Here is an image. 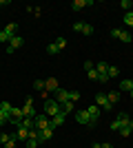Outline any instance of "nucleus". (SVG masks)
Instances as JSON below:
<instances>
[{"label": "nucleus", "mask_w": 133, "mask_h": 148, "mask_svg": "<svg viewBox=\"0 0 133 148\" xmlns=\"http://www.w3.org/2000/svg\"><path fill=\"white\" fill-rule=\"evenodd\" d=\"M58 113H62V106L58 104L56 99L53 97H49V99H44V115H47V117H56Z\"/></svg>", "instance_id": "1"}, {"label": "nucleus", "mask_w": 133, "mask_h": 148, "mask_svg": "<svg viewBox=\"0 0 133 148\" xmlns=\"http://www.w3.org/2000/svg\"><path fill=\"white\" fill-rule=\"evenodd\" d=\"M95 71H98V75H100V82H109V64L104 60H100L98 64H95Z\"/></svg>", "instance_id": "2"}, {"label": "nucleus", "mask_w": 133, "mask_h": 148, "mask_svg": "<svg viewBox=\"0 0 133 148\" xmlns=\"http://www.w3.org/2000/svg\"><path fill=\"white\" fill-rule=\"evenodd\" d=\"M49 122L51 119L44 115V113H40V115H36L33 117V124H36V130H42V128H49Z\"/></svg>", "instance_id": "3"}, {"label": "nucleus", "mask_w": 133, "mask_h": 148, "mask_svg": "<svg viewBox=\"0 0 133 148\" xmlns=\"http://www.w3.org/2000/svg\"><path fill=\"white\" fill-rule=\"evenodd\" d=\"M95 106H100V108H104V111H111V108H113V104L107 99L104 93H98V95H95Z\"/></svg>", "instance_id": "4"}, {"label": "nucleus", "mask_w": 133, "mask_h": 148, "mask_svg": "<svg viewBox=\"0 0 133 148\" xmlns=\"http://www.w3.org/2000/svg\"><path fill=\"white\" fill-rule=\"evenodd\" d=\"M25 44V38H20V36H13L11 40H9V47H7V53H13L16 49H20Z\"/></svg>", "instance_id": "5"}, {"label": "nucleus", "mask_w": 133, "mask_h": 148, "mask_svg": "<svg viewBox=\"0 0 133 148\" xmlns=\"http://www.w3.org/2000/svg\"><path fill=\"white\" fill-rule=\"evenodd\" d=\"M111 36L118 38L120 42H133V40H131V33H129V31H124V29H113V31H111Z\"/></svg>", "instance_id": "6"}, {"label": "nucleus", "mask_w": 133, "mask_h": 148, "mask_svg": "<svg viewBox=\"0 0 133 148\" xmlns=\"http://www.w3.org/2000/svg\"><path fill=\"white\" fill-rule=\"evenodd\" d=\"M87 113H89V117H91V124H89V126H95V124H98V117H100V106L91 104L87 108Z\"/></svg>", "instance_id": "7"}, {"label": "nucleus", "mask_w": 133, "mask_h": 148, "mask_svg": "<svg viewBox=\"0 0 133 148\" xmlns=\"http://www.w3.org/2000/svg\"><path fill=\"white\" fill-rule=\"evenodd\" d=\"M69 95H71V91H64V88H58V91H56V97H53V99H56L58 104L62 106V104H67V102H69Z\"/></svg>", "instance_id": "8"}, {"label": "nucleus", "mask_w": 133, "mask_h": 148, "mask_svg": "<svg viewBox=\"0 0 133 148\" xmlns=\"http://www.w3.org/2000/svg\"><path fill=\"white\" fill-rule=\"evenodd\" d=\"M76 122L78 124H91V117H89V113H87V108H82V111H76Z\"/></svg>", "instance_id": "9"}, {"label": "nucleus", "mask_w": 133, "mask_h": 148, "mask_svg": "<svg viewBox=\"0 0 133 148\" xmlns=\"http://www.w3.org/2000/svg\"><path fill=\"white\" fill-rule=\"evenodd\" d=\"M64 119H67V113H58L56 117H51L49 126H51V128H58V126H62V124H64Z\"/></svg>", "instance_id": "10"}, {"label": "nucleus", "mask_w": 133, "mask_h": 148, "mask_svg": "<svg viewBox=\"0 0 133 148\" xmlns=\"http://www.w3.org/2000/svg\"><path fill=\"white\" fill-rule=\"evenodd\" d=\"M44 88H47L49 93H56L58 88H60V84H58L56 77H47V80H44Z\"/></svg>", "instance_id": "11"}, {"label": "nucleus", "mask_w": 133, "mask_h": 148, "mask_svg": "<svg viewBox=\"0 0 133 148\" xmlns=\"http://www.w3.org/2000/svg\"><path fill=\"white\" fill-rule=\"evenodd\" d=\"M51 137H53V128H51V126H49V128L38 130V139H40V142H49Z\"/></svg>", "instance_id": "12"}, {"label": "nucleus", "mask_w": 133, "mask_h": 148, "mask_svg": "<svg viewBox=\"0 0 133 148\" xmlns=\"http://www.w3.org/2000/svg\"><path fill=\"white\" fill-rule=\"evenodd\" d=\"M16 139H22V142H27V139H29V128H25V126H18V128H16Z\"/></svg>", "instance_id": "13"}, {"label": "nucleus", "mask_w": 133, "mask_h": 148, "mask_svg": "<svg viewBox=\"0 0 133 148\" xmlns=\"http://www.w3.org/2000/svg\"><path fill=\"white\" fill-rule=\"evenodd\" d=\"M22 113H25V117H36V111H33L31 99H27V102H25V108H22Z\"/></svg>", "instance_id": "14"}, {"label": "nucleus", "mask_w": 133, "mask_h": 148, "mask_svg": "<svg viewBox=\"0 0 133 148\" xmlns=\"http://www.w3.org/2000/svg\"><path fill=\"white\" fill-rule=\"evenodd\" d=\"M91 5V0H73V5H71V9L73 11H80V9H84V7Z\"/></svg>", "instance_id": "15"}, {"label": "nucleus", "mask_w": 133, "mask_h": 148, "mask_svg": "<svg viewBox=\"0 0 133 148\" xmlns=\"http://www.w3.org/2000/svg\"><path fill=\"white\" fill-rule=\"evenodd\" d=\"M20 126H25V128H29V130H36L33 117H22V119H20Z\"/></svg>", "instance_id": "16"}, {"label": "nucleus", "mask_w": 133, "mask_h": 148, "mask_svg": "<svg viewBox=\"0 0 133 148\" xmlns=\"http://www.w3.org/2000/svg\"><path fill=\"white\" fill-rule=\"evenodd\" d=\"M13 108H16V106H11V104H9V102H0V111H2V113H7L9 117H11Z\"/></svg>", "instance_id": "17"}, {"label": "nucleus", "mask_w": 133, "mask_h": 148, "mask_svg": "<svg viewBox=\"0 0 133 148\" xmlns=\"http://www.w3.org/2000/svg\"><path fill=\"white\" fill-rule=\"evenodd\" d=\"M131 88H133V80H122V84H120V91H127V93H131Z\"/></svg>", "instance_id": "18"}, {"label": "nucleus", "mask_w": 133, "mask_h": 148, "mask_svg": "<svg viewBox=\"0 0 133 148\" xmlns=\"http://www.w3.org/2000/svg\"><path fill=\"white\" fill-rule=\"evenodd\" d=\"M87 77H89V80H93V82H100V75H98L95 66H93V69H89V71H87Z\"/></svg>", "instance_id": "19"}, {"label": "nucleus", "mask_w": 133, "mask_h": 148, "mask_svg": "<svg viewBox=\"0 0 133 148\" xmlns=\"http://www.w3.org/2000/svg\"><path fill=\"white\" fill-rule=\"evenodd\" d=\"M118 119H120V128H122V126H129V122H131V117H129L127 113H120Z\"/></svg>", "instance_id": "20"}, {"label": "nucleus", "mask_w": 133, "mask_h": 148, "mask_svg": "<svg viewBox=\"0 0 133 148\" xmlns=\"http://www.w3.org/2000/svg\"><path fill=\"white\" fill-rule=\"evenodd\" d=\"M107 99L111 102V104H115V102L120 99V93H118V91H111V93H107Z\"/></svg>", "instance_id": "21"}, {"label": "nucleus", "mask_w": 133, "mask_h": 148, "mask_svg": "<svg viewBox=\"0 0 133 148\" xmlns=\"http://www.w3.org/2000/svg\"><path fill=\"white\" fill-rule=\"evenodd\" d=\"M5 31L13 38V36H16V31H18V25H16V22H11V25H7V27H5Z\"/></svg>", "instance_id": "22"}, {"label": "nucleus", "mask_w": 133, "mask_h": 148, "mask_svg": "<svg viewBox=\"0 0 133 148\" xmlns=\"http://www.w3.org/2000/svg\"><path fill=\"white\" fill-rule=\"evenodd\" d=\"M47 53H49V56H56V53H60V49L56 47V42H49V47H47Z\"/></svg>", "instance_id": "23"}, {"label": "nucleus", "mask_w": 133, "mask_h": 148, "mask_svg": "<svg viewBox=\"0 0 133 148\" xmlns=\"http://www.w3.org/2000/svg\"><path fill=\"white\" fill-rule=\"evenodd\" d=\"M124 25H127V27H133V11H127V13H124Z\"/></svg>", "instance_id": "24"}, {"label": "nucleus", "mask_w": 133, "mask_h": 148, "mask_svg": "<svg viewBox=\"0 0 133 148\" xmlns=\"http://www.w3.org/2000/svg\"><path fill=\"white\" fill-rule=\"evenodd\" d=\"M76 102H67V104H62V113H73V108H76Z\"/></svg>", "instance_id": "25"}, {"label": "nucleus", "mask_w": 133, "mask_h": 148, "mask_svg": "<svg viewBox=\"0 0 133 148\" xmlns=\"http://www.w3.org/2000/svg\"><path fill=\"white\" fill-rule=\"evenodd\" d=\"M107 73H109V80H111V77H118L120 69H118V66H109V71H107Z\"/></svg>", "instance_id": "26"}, {"label": "nucleus", "mask_w": 133, "mask_h": 148, "mask_svg": "<svg viewBox=\"0 0 133 148\" xmlns=\"http://www.w3.org/2000/svg\"><path fill=\"white\" fill-rule=\"evenodd\" d=\"M120 7H122V9H124V11H131L133 2H131V0H122V2H120Z\"/></svg>", "instance_id": "27"}, {"label": "nucleus", "mask_w": 133, "mask_h": 148, "mask_svg": "<svg viewBox=\"0 0 133 148\" xmlns=\"http://www.w3.org/2000/svg\"><path fill=\"white\" fill-rule=\"evenodd\" d=\"M82 33H84V36H91V33H93V25H87V22H84V27H82Z\"/></svg>", "instance_id": "28"}, {"label": "nucleus", "mask_w": 133, "mask_h": 148, "mask_svg": "<svg viewBox=\"0 0 133 148\" xmlns=\"http://www.w3.org/2000/svg\"><path fill=\"white\" fill-rule=\"evenodd\" d=\"M33 88L36 91H44V80H36L33 82Z\"/></svg>", "instance_id": "29"}, {"label": "nucleus", "mask_w": 133, "mask_h": 148, "mask_svg": "<svg viewBox=\"0 0 133 148\" xmlns=\"http://www.w3.org/2000/svg\"><path fill=\"white\" fill-rule=\"evenodd\" d=\"M9 40H11V36H9V33L2 29V31H0V42H9Z\"/></svg>", "instance_id": "30"}, {"label": "nucleus", "mask_w": 133, "mask_h": 148, "mask_svg": "<svg viewBox=\"0 0 133 148\" xmlns=\"http://www.w3.org/2000/svg\"><path fill=\"white\" fill-rule=\"evenodd\" d=\"M56 47H58L60 51H62L64 47H67V40H64V38H58V40H56Z\"/></svg>", "instance_id": "31"}, {"label": "nucleus", "mask_w": 133, "mask_h": 148, "mask_svg": "<svg viewBox=\"0 0 133 148\" xmlns=\"http://www.w3.org/2000/svg\"><path fill=\"white\" fill-rule=\"evenodd\" d=\"M118 133H120L122 137H129V135H131V128H129V126H122V128L118 130Z\"/></svg>", "instance_id": "32"}, {"label": "nucleus", "mask_w": 133, "mask_h": 148, "mask_svg": "<svg viewBox=\"0 0 133 148\" xmlns=\"http://www.w3.org/2000/svg\"><path fill=\"white\" fill-rule=\"evenodd\" d=\"M80 99V93L78 91H71V95H69V102H78Z\"/></svg>", "instance_id": "33"}, {"label": "nucleus", "mask_w": 133, "mask_h": 148, "mask_svg": "<svg viewBox=\"0 0 133 148\" xmlns=\"http://www.w3.org/2000/svg\"><path fill=\"white\" fill-rule=\"evenodd\" d=\"M11 139V135H7V133H0V144H7Z\"/></svg>", "instance_id": "34"}, {"label": "nucleus", "mask_w": 133, "mask_h": 148, "mask_svg": "<svg viewBox=\"0 0 133 148\" xmlns=\"http://www.w3.org/2000/svg\"><path fill=\"white\" fill-rule=\"evenodd\" d=\"M7 122H9V115L0 111V126H2V124H7Z\"/></svg>", "instance_id": "35"}, {"label": "nucleus", "mask_w": 133, "mask_h": 148, "mask_svg": "<svg viewBox=\"0 0 133 148\" xmlns=\"http://www.w3.org/2000/svg\"><path fill=\"white\" fill-rule=\"evenodd\" d=\"M111 130H120V119H118V117L111 122Z\"/></svg>", "instance_id": "36"}, {"label": "nucleus", "mask_w": 133, "mask_h": 148, "mask_svg": "<svg viewBox=\"0 0 133 148\" xmlns=\"http://www.w3.org/2000/svg\"><path fill=\"white\" fill-rule=\"evenodd\" d=\"M82 27H84V22H76V25H73V31H78V33H82Z\"/></svg>", "instance_id": "37"}, {"label": "nucleus", "mask_w": 133, "mask_h": 148, "mask_svg": "<svg viewBox=\"0 0 133 148\" xmlns=\"http://www.w3.org/2000/svg\"><path fill=\"white\" fill-rule=\"evenodd\" d=\"M5 148H16V139H9V142L5 144Z\"/></svg>", "instance_id": "38"}, {"label": "nucleus", "mask_w": 133, "mask_h": 148, "mask_svg": "<svg viewBox=\"0 0 133 148\" xmlns=\"http://www.w3.org/2000/svg\"><path fill=\"white\" fill-rule=\"evenodd\" d=\"M93 66H95L93 62H84V71H89V69H93Z\"/></svg>", "instance_id": "39"}, {"label": "nucleus", "mask_w": 133, "mask_h": 148, "mask_svg": "<svg viewBox=\"0 0 133 148\" xmlns=\"http://www.w3.org/2000/svg\"><path fill=\"white\" fill-rule=\"evenodd\" d=\"M100 148H113L111 144H100Z\"/></svg>", "instance_id": "40"}, {"label": "nucleus", "mask_w": 133, "mask_h": 148, "mask_svg": "<svg viewBox=\"0 0 133 148\" xmlns=\"http://www.w3.org/2000/svg\"><path fill=\"white\" fill-rule=\"evenodd\" d=\"M129 128H131V133H133V117H131V122H129Z\"/></svg>", "instance_id": "41"}, {"label": "nucleus", "mask_w": 133, "mask_h": 148, "mask_svg": "<svg viewBox=\"0 0 133 148\" xmlns=\"http://www.w3.org/2000/svg\"><path fill=\"white\" fill-rule=\"evenodd\" d=\"M2 5H7V0H0V7H2Z\"/></svg>", "instance_id": "42"}, {"label": "nucleus", "mask_w": 133, "mask_h": 148, "mask_svg": "<svg viewBox=\"0 0 133 148\" xmlns=\"http://www.w3.org/2000/svg\"><path fill=\"white\" fill-rule=\"evenodd\" d=\"M131 99H133V88H131Z\"/></svg>", "instance_id": "43"}]
</instances>
